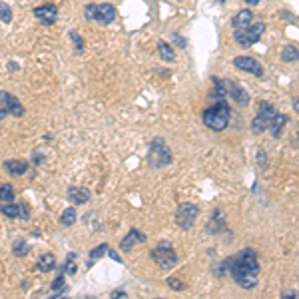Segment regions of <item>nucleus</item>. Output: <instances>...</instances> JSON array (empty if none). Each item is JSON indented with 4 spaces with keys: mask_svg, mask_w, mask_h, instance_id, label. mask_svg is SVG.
Segmentation results:
<instances>
[{
    "mask_svg": "<svg viewBox=\"0 0 299 299\" xmlns=\"http://www.w3.org/2000/svg\"><path fill=\"white\" fill-rule=\"evenodd\" d=\"M150 255H152V261L158 265V268H162V269H172L174 265H176V261H178L176 252H174V249H172L168 243L154 247Z\"/></svg>",
    "mask_w": 299,
    "mask_h": 299,
    "instance_id": "6",
    "label": "nucleus"
},
{
    "mask_svg": "<svg viewBox=\"0 0 299 299\" xmlns=\"http://www.w3.org/2000/svg\"><path fill=\"white\" fill-rule=\"evenodd\" d=\"M74 259H76V255H74V254H68V259H66V268H64L62 273H74V271H76V268H74Z\"/></svg>",
    "mask_w": 299,
    "mask_h": 299,
    "instance_id": "28",
    "label": "nucleus"
},
{
    "mask_svg": "<svg viewBox=\"0 0 299 299\" xmlns=\"http://www.w3.org/2000/svg\"><path fill=\"white\" fill-rule=\"evenodd\" d=\"M252 20H254V12L243 8L234 16V18H231V26L234 28H245V26L252 24Z\"/></svg>",
    "mask_w": 299,
    "mask_h": 299,
    "instance_id": "16",
    "label": "nucleus"
},
{
    "mask_svg": "<svg viewBox=\"0 0 299 299\" xmlns=\"http://www.w3.org/2000/svg\"><path fill=\"white\" fill-rule=\"evenodd\" d=\"M281 60L284 62H297L299 60V50L295 46H285L281 52Z\"/></svg>",
    "mask_w": 299,
    "mask_h": 299,
    "instance_id": "22",
    "label": "nucleus"
},
{
    "mask_svg": "<svg viewBox=\"0 0 299 299\" xmlns=\"http://www.w3.org/2000/svg\"><path fill=\"white\" fill-rule=\"evenodd\" d=\"M199 215V208L194 206V204H181L178 213H176V224L181 227V229H190L194 227L195 220Z\"/></svg>",
    "mask_w": 299,
    "mask_h": 299,
    "instance_id": "7",
    "label": "nucleus"
},
{
    "mask_svg": "<svg viewBox=\"0 0 299 299\" xmlns=\"http://www.w3.org/2000/svg\"><path fill=\"white\" fill-rule=\"evenodd\" d=\"M68 199L74 206H82L90 202V190L82 188V186H70L68 188Z\"/></svg>",
    "mask_w": 299,
    "mask_h": 299,
    "instance_id": "13",
    "label": "nucleus"
},
{
    "mask_svg": "<svg viewBox=\"0 0 299 299\" xmlns=\"http://www.w3.org/2000/svg\"><path fill=\"white\" fill-rule=\"evenodd\" d=\"M12 249H14V255L24 257V255L28 254V243H26L24 239H16L14 245H12Z\"/></svg>",
    "mask_w": 299,
    "mask_h": 299,
    "instance_id": "27",
    "label": "nucleus"
},
{
    "mask_svg": "<svg viewBox=\"0 0 299 299\" xmlns=\"http://www.w3.org/2000/svg\"><path fill=\"white\" fill-rule=\"evenodd\" d=\"M84 16L90 22H98V24H112L116 18V6L110 2H102V4H88L84 8Z\"/></svg>",
    "mask_w": 299,
    "mask_h": 299,
    "instance_id": "4",
    "label": "nucleus"
},
{
    "mask_svg": "<svg viewBox=\"0 0 299 299\" xmlns=\"http://www.w3.org/2000/svg\"><path fill=\"white\" fill-rule=\"evenodd\" d=\"M293 110L299 114V98H295V100H293Z\"/></svg>",
    "mask_w": 299,
    "mask_h": 299,
    "instance_id": "34",
    "label": "nucleus"
},
{
    "mask_svg": "<svg viewBox=\"0 0 299 299\" xmlns=\"http://www.w3.org/2000/svg\"><path fill=\"white\" fill-rule=\"evenodd\" d=\"M62 285H64V273L56 277V281H54V284H52V289H54V291H58V289H60Z\"/></svg>",
    "mask_w": 299,
    "mask_h": 299,
    "instance_id": "31",
    "label": "nucleus"
},
{
    "mask_svg": "<svg viewBox=\"0 0 299 299\" xmlns=\"http://www.w3.org/2000/svg\"><path fill=\"white\" fill-rule=\"evenodd\" d=\"M136 241L144 243V241H146V236L142 234V231H138V229H130V234L120 241V249H122V252H128V249L134 247Z\"/></svg>",
    "mask_w": 299,
    "mask_h": 299,
    "instance_id": "15",
    "label": "nucleus"
},
{
    "mask_svg": "<svg viewBox=\"0 0 299 299\" xmlns=\"http://www.w3.org/2000/svg\"><path fill=\"white\" fill-rule=\"evenodd\" d=\"M234 66H236V68H239V70H243V72L255 74L257 78L263 76V66L255 58H252V56H238V58H234Z\"/></svg>",
    "mask_w": 299,
    "mask_h": 299,
    "instance_id": "8",
    "label": "nucleus"
},
{
    "mask_svg": "<svg viewBox=\"0 0 299 299\" xmlns=\"http://www.w3.org/2000/svg\"><path fill=\"white\" fill-rule=\"evenodd\" d=\"M112 297H118V299H124V297H128V293H126V291H122V289H114V291H112Z\"/></svg>",
    "mask_w": 299,
    "mask_h": 299,
    "instance_id": "32",
    "label": "nucleus"
},
{
    "mask_svg": "<svg viewBox=\"0 0 299 299\" xmlns=\"http://www.w3.org/2000/svg\"><path fill=\"white\" fill-rule=\"evenodd\" d=\"M245 2H247V4H257L259 0H245Z\"/></svg>",
    "mask_w": 299,
    "mask_h": 299,
    "instance_id": "36",
    "label": "nucleus"
},
{
    "mask_svg": "<svg viewBox=\"0 0 299 299\" xmlns=\"http://www.w3.org/2000/svg\"><path fill=\"white\" fill-rule=\"evenodd\" d=\"M108 252V243H100L98 247H94L92 252H90V259H88V268H92V263H94V259H100L104 254Z\"/></svg>",
    "mask_w": 299,
    "mask_h": 299,
    "instance_id": "23",
    "label": "nucleus"
},
{
    "mask_svg": "<svg viewBox=\"0 0 299 299\" xmlns=\"http://www.w3.org/2000/svg\"><path fill=\"white\" fill-rule=\"evenodd\" d=\"M265 32V24L263 22H255V24H249L245 28H236L234 32V40L239 44V46H252L255 44Z\"/></svg>",
    "mask_w": 299,
    "mask_h": 299,
    "instance_id": "5",
    "label": "nucleus"
},
{
    "mask_svg": "<svg viewBox=\"0 0 299 299\" xmlns=\"http://www.w3.org/2000/svg\"><path fill=\"white\" fill-rule=\"evenodd\" d=\"M36 265H38V269H40L42 273H48V271L56 269V257H54V254H42V255L38 257Z\"/></svg>",
    "mask_w": 299,
    "mask_h": 299,
    "instance_id": "18",
    "label": "nucleus"
},
{
    "mask_svg": "<svg viewBox=\"0 0 299 299\" xmlns=\"http://www.w3.org/2000/svg\"><path fill=\"white\" fill-rule=\"evenodd\" d=\"M275 114H277V110H275L273 104H269V102H259V110H257L259 118H263L265 122H271Z\"/></svg>",
    "mask_w": 299,
    "mask_h": 299,
    "instance_id": "19",
    "label": "nucleus"
},
{
    "mask_svg": "<svg viewBox=\"0 0 299 299\" xmlns=\"http://www.w3.org/2000/svg\"><path fill=\"white\" fill-rule=\"evenodd\" d=\"M287 122H289V120H287V116H284V114H275V116H273V120L269 122V128H268V130L271 132V136H273V138H279Z\"/></svg>",
    "mask_w": 299,
    "mask_h": 299,
    "instance_id": "17",
    "label": "nucleus"
},
{
    "mask_svg": "<svg viewBox=\"0 0 299 299\" xmlns=\"http://www.w3.org/2000/svg\"><path fill=\"white\" fill-rule=\"evenodd\" d=\"M34 16L44 26H50V24H54L58 20V8L54 4H44V6L34 8Z\"/></svg>",
    "mask_w": 299,
    "mask_h": 299,
    "instance_id": "10",
    "label": "nucleus"
},
{
    "mask_svg": "<svg viewBox=\"0 0 299 299\" xmlns=\"http://www.w3.org/2000/svg\"><path fill=\"white\" fill-rule=\"evenodd\" d=\"M0 22H4V24L12 22V10L6 2H0Z\"/></svg>",
    "mask_w": 299,
    "mask_h": 299,
    "instance_id": "26",
    "label": "nucleus"
},
{
    "mask_svg": "<svg viewBox=\"0 0 299 299\" xmlns=\"http://www.w3.org/2000/svg\"><path fill=\"white\" fill-rule=\"evenodd\" d=\"M70 38L74 40L76 50H80V52H82V50H84V40H82V38L78 36V32H76V30H72V32H70Z\"/></svg>",
    "mask_w": 299,
    "mask_h": 299,
    "instance_id": "30",
    "label": "nucleus"
},
{
    "mask_svg": "<svg viewBox=\"0 0 299 299\" xmlns=\"http://www.w3.org/2000/svg\"><path fill=\"white\" fill-rule=\"evenodd\" d=\"M158 50H160V58L162 60H165V62H174L176 60V54H174V50H172V46L168 42L160 40L158 42Z\"/></svg>",
    "mask_w": 299,
    "mask_h": 299,
    "instance_id": "20",
    "label": "nucleus"
},
{
    "mask_svg": "<svg viewBox=\"0 0 299 299\" xmlns=\"http://www.w3.org/2000/svg\"><path fill=\"white\" fill-rule=\"evenodd\" d=\"M4 116H6V110H0V122L4 120Z\"/></svg>",
    "mask_w": 299,
    "mask_h": 299,
    "instance_id": "35",
    "label": "nucleus"
},
{
    "mask_svg": "<svg viewBox=\"0 0 299 299\" xmlns=\"http://www.w3.org/2000/svg\"><path fill=\"white\" fill-rule=\"evenodd\" d=\"M168 285H170V289H174V291H184V289H186V285L181 284L179 279H176V277H170V279H168Z\"/></svg>",
    "mask_w": 299,
    "mask_h": 299,
    "instance_id": "29",
    "label": "nucleus"
},
{
    "mask_svg": "<svg viewBox=\"0 0 299 299\" xmlns=\"http://www.w3.org/2000/svg\"><path fill=\"white\" fill-rule=\"evenodd\" d=\"M257 273H259V261L252 247H245L243 252L234 259L231 265V275L236 284L243 289H254L257 285Z\"/></svg>",
    "mask_w": 299,
    "mask_h": 299,
    "instance_id": "1",
    "label": "nucleus"
},
{
    "mask_svg": "<svg viewBox=\"0 0 299 299\" xmlns=\"http://www.w3.org/2000/svg\"><path fill=\"white\" fill-rule=\"evenodd\" d=\"M76 218H78L76 209H74V208H66V209L62 211L60 224H62V225H66V227H70V225H74V224H76Z\"/></svg>",
    "mask_w": 299,
    "mask_h": 299,
    "instance_id": "21",
    "label": "nucleus"
},
{
    "mask_svg": "<svg viewBox=\"0 0 299 299\" xmlns=\"http://www.w3.org/2000/svg\"><path fill=\"white\" fill-rule=\"evenodd\" d=\"M0 202H14V188L10 184H0Z\"/></svg>",
    "mask_w": 299,
    "mask_h": 299,
    "instance_id": "24",
    "label": "nucleus"
},
{
    "mask_svg": "<svg viewBox=\"0 0 299 299\" xmlns=\"http://www.w3.org/2000/svg\"><path fill=\"white\" fill-rule=\"evenodd\" d=\"M4 170L10 176H24L28 170V162L26 160H6L4 162Z\"/></svg>",
    "mask_w": 299,
    "mask_h": 299,
    "instance_id": "14",
    "label": "nucleus"
},
{
    "mask_svg": "<svg viewBox=\"0 0 299 299\" xmlns=\"http://www.w3.org/2000/svg\"><path fill=\"white\" fill-rule=\"evenodd\" d=\"M108 255H110L112 259H116V261H122V257H120L118 254H116V252H114V249H108Z\"/></svg>",
    "mask_w": 299,
    "mask_h": 299,
    "instance_id": "33",
    "label": "nucleus"
},
{
    "mask_svg": "<svg viewBox=\"0 0 299 299\" xmlns=\"http://www.w3.org/2000/svg\"><path fill=\"white\" fill-rule=\"evenodd\" d=\"M0 100H2V104H4V110L6 114H12V116H24V108L20 104V100L18 98H14L12 94L8 92H0Z\"/></svg>",
    "mask_w": 299,
    "mask_h": 299,
    "instance_id": "12",
    "label": "nucleus"
},
{
    "mask_svg": "<svg viewBox=\"0 0 299 299\" xmlns=\"http://www.w3.org/2000/svg\"><path fill=\"white\" fill-rule=\"evenodd\" d=\"M224 84H225V88H227V94L234 98L236 104H239V106H247V104H249V94H247L239 84H236L234 80H224Z\"/></svg>",
    "mask_w": 299,
    "mask_h": 299,
    "instance_id": "11",
    "label": "nucleus"
},
{
    "mask_svg": "<svg viewBox=\"0 0 299 299\" xmlns=\"http://www.w3.org/2000/svg\"><path fill=\"white\" fill-rule=\"evenodd\" d=\"M174 160L172 156V150L165 146V142L162 138H156L150 146V152H148V164L152 165V168H165V165H170Z\"/></svg>",
    "mask_w": 299,
    "mask_h": 299,
    "instance_id": "3",
    "label": "nucleus"
},
{
    "mask_svg": "<svg viewBox=\"0 0 299 299\" xmlns=\"http://www.w3.org/2000/svg\"><path fill=\"white\" fill-rule=\"evenodd\" d=\"M229 118H231V110L225 104V100H218L211 108L204 112V124L213 132L225 130L229 126Z\"/></svg>",
    "mask_w": 299,
    "mask_h": 299,
    "instance_id": "2",
    "label": "nucleus"
},
{
    "mask_svg": "<svg viewBox=\"0 0 299 299\" xmlns=\"http://www.w3.org/2000/svg\"><path fill=\"white\" fill-rule=\"evenodd\" d=\"M269 128V122H265L263 118H259V116H255L254 122H252V132L254 134H263L265 130Z\"/></svg>",
    "mask_w": 299,
    "mask_h": 299,
    "instance_id": "25",
    "label": "nucleus"
},
{
    "mask_svg": "<svg viewBox=\"0 0 299 299\" xmlns=\"http://www.w3.org/2000/svg\"><path fill=\"white\" fill-rule=\"evenodd\" d=\"M0 211H2L6 218H10V220H28L30 218V211H28V208L22 204V202H8V204H2L0 206Z\"/></svg>",
    "mask_w": 299,
    "mask_h": 299,
    "instance_id": "9",
    "label": "nucleus"
}]
</instances>
